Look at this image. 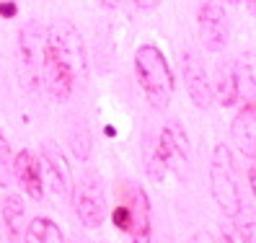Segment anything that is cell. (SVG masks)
I'll list each match as a JSON object with an SVG mask.
<instances>
[{
  "instance_id": "obj_1",
  "label": "cell",
  "mask_w": 256,
  "mask_h": 243,
  "mask_svg": "<svg viewBox=\"0 0 256 243\" xmlns=\"http://www.w3.org/2000/svg\"><path fill=\"white\" fill-rule=\"evenodd\" d=\"M134 78H138L148 104L153 109H166L174 96V72L166 54L156 44H140L134 52Z\"/></svg>"
},
{
  "instance_id": "obj_2",
  "label": "cell",
  "mask_w": 256,
  "mask_h": 243,
  "mask_svg": "<svg viewBox=\"0 0 256 243\" xmlns=\"http://www.w3.org/2000/svg\"><path fill=\"white\" fill-rule=\"evenodd\" d=\"M18 57V78L26 94L39 96L44 86V62H47V28L39 21H28L21 26L16 42Z\"/></svg>"
},
{
  "instance_id": "obj_3",
  "label": "cell",
  "mask_w": 256,
  "mask_h": 243,
  "mask_svg": "<svg viewBox=\"0 0 256 243\" xmlns=\"http://www.w3.org/2000/svg\"><path fill=\"white\" fill-rule=\"evenodd\" d=\"M210 189L220 207V212L228 220H236L244 212V200H240L238 178H236V166H233V153L228 145H218L212 150V163H210Z\"/></svg>"
},
{
  "instance_id": "obj_4",
  "label": "cell",
  "mask_w": 256,
  "mask_h": 243,
  "mask_svg": "<svg viewBox=\"0 0 256 243\" xmlns=\"http://www.w3.org/2000/svg\"><path fill=\"white\" fill-rule=\"evenodd\" d=\"M72 207L75 215L86 228H101V222L106 220V196H104L101 176L94 171H86L80 176L78 184H72Z\"/></svg>"
},
{
  "instance_id": "obj_5",
  "label": "cell",
  "mask_w": 256,
  "mask_h": 243,
  "mask_svg": "<svg viewBox=\"0 0 256 243\" xmlns=\"http://www.w3.org/2000/svg\"><path fill=\"white\" fill-rule=\"evenodd\" d=\"M158 150L166 160V168L174 171L182 181L189 178V168H192V148H189V138L186 130L178 124L176 119L166 122L163 130L156 134Z\"/></svg>"
},
{
  "instance_id": "obj_6",
  "label": "cell",
  "mask_w": 256,
  "mask_h": 243,
  "mask_svg": "<svg viewBox=\"0 0 256 243\" xmlns=\"http://www.w3.org/2000/svg\"><path fill=\"white\" fill-rule=\"evenodd\" d=\"M47 42L65 57V62L72 68L75 78L83 83L86 80V72H88V65H86L83 36H80L78 28H75L70 21H57V24H52L47 28Z\"/></svg>"
},
{
  "instance_id": "obj_7",
  "label": "cell",
  "mask_w": 256,
  "mask_h": 243,
  "mask_svg": "<svg viewBox=\"0 0 256 243\" xmlns=\"http://www.w3.org/2000/svg\"><path fill=\"white\" fill-rule=\"evenodd\" d=\"M116 196L132 212V230H130L132 243H150L153 222H150V200H148L145 189L132 184V181H122V184H116Z\"/></svg>"
},
{
  "instance_id": "obj_8",
  "label": "cell",
  "mask_w": 256,
  "mask_h": 243,
  "mask_svg": "<svg viewBox=\"0 0 256 243\" xmlns=\"http://www.w3.org/2000/svg\"><path fill=\"white\" fill-rule=\"evenodd\" d=\"M39 163H42V178L47 181V186L57 194L68 200L72 194V174H70V166H68V158L65 153L60 150V145H54L52 140L42 142L39 148Z\"/></svg>"
},
{
  "instance_id": "obj_9",
  "label": "cell",
  "mask_w": 256,
  "mask_h": 243,
  "mask_svg": "<svg viewBox=\"0 0 256 243\" xmlns=\"http://www.w3.org/2000/svg\"><path fill=\"white\" fill-rule=\"evenodd\" d=\"M44 86H47L50 96L60 104L68 101L72 96L75 86H78V78H75L72 68L65 62V57L50 42H47V62H44Z\"/></svg>"
},
{
  "instance_id": "obj_10",
  "label": "cell",
  "mask_w": 256,
  "mask_h": 243,
  "mask_svg": "<svg viewBox=\"0 0 256 243\" xmlns=\"http://www.w3.org/2000/svg\"><path fill=\"white\" fill-rule=\"evenodd\" d=\"M197 24H200V36L202 44L210 52H220L228 44V21H225L222 6L215 0H204L197 10Z\"/></svg>"
},
{
  "instance_id": "obj_11",
  "label": "cell",
  "mask_w": 256,
  "mask_h": 243,
  "mask_svg": "<svg viewBox=\"0 0 256 243\" xmlns=\"http://www.w3.org/2000/svg\"><path fill=\"white\" fill-rule=\"evenodd\" d=\"M182 75H184L192 104L200 106V109H207V106L212 104V83H210L207 70H204L200 54L194 50H186L184 57H182Z\"/></svg>"
},
{
  "instance_id": "obj_12",
  "label": "cell",
  "mask_w": 256,
  "mask_h": 243,
  "mask_svg": "<svg viewBox=\"0 0 256 243\" xmlns=\"http://www.w3.org/2000/svg\"><path fill=\"white\" fill-rule=\"evenodd\" d=\"M13 178L18 181L24 194L34 202H42L44 196V178H42V163L28 148L18 150L13 158Z\"/></svg>"
},
{
  "instance_id": "obj_13",
  "label": "cell",
  "mask_w": 256,
  "mask_h": 243,
  "mask_svg": "<svg viewBox=\"0 0 256 243\" xmlns=\"http://www.w3.org/2000/svg\"><path fill=\"white\" fill-rule=\"evenodd\" d=\"M230 138L246 158L256 160V101H244L230 124Z\"/></svg>"
},
{
  "instance_id": "obj_14",
  "label": "cell",
  "mask_w": 256,
  "mask_h": 243,
  "mask_svg": "<svg viewBox=\"0 0 256 243\" xmlns=\"http://www.w3.org/2000/svg\"><path fill=\"white\" fill-rule=\"evenodd\" d=\"M212 96L220 101V106H233L238 104V72L233 60H222L215 68V80H212Z\"/></svg>"
},
{
  "instance_id": "obj_15",
  "label": "cell",
  "mask_w": 256,
  "mask_h": 243,
  "mask_svg": "<svg viewBox=\"0 0 256 243\" xmlns=\"http://www.w3.org/2000/svg\"><path fill=\"white\" fill-rule=\"evenodd\" d=\"M0 215H3L8 238L16 243V240L24 236V230H26V207H24V196H21V194H6L3 207H0Z\"/></svg>"
},
{
  "instance_id": "obj_16",
  "label": "cell",
  "mask_w": 256,
  "mask_h": 243,
  "mask_svg": "<svg viewBox=\"0 0 256 243\" xmlns=\"http://www.w3.org/2000/svg\"><path fill=\"white\" fill-rule=\"evenodd\" d=\"M24 243H65V236L54 220L34 218L24 230Z\"/></svg>"
},
{
  "instance_id": "obj_17",
  "label": "cell",
  "mask_w": 256,
  "mask_h": 243,
  "mask_svg": "<svg viewBox=\"0 0 256 243\" xmlns=\"http://www.w3.org/2000/svg\"><path fill=\"white\" fill-rule=\"evenodd\" d=\"M238 72V90L246 101H256V52H246L236 65Z\"/></svg>"
},
{
  "instance_id": "obj_18",
  "label": "cell",
  "mask_w": 256,
  "mask_h": 243,
  "mask_svg": "<svg viewBox=\"0 0 256 243\" xmlns=\"http://www.w3.org/2000/svg\"><path fill=\"white\" fill-rule=\"evenodd\" d=\"M142 160H145V174L150 181H163L168 168H166V160L158 150V142L153 134H148L145 138V145H142Z\"/></svg>"
},
{
  "instance_id": "obj_19",
  "label": "cell",
  "mask_w": 256,
  "mask_h": 243,
  "mask_svg": "<svg viewBox=\"0 0 256 243\" xmlns=\"http://www.w3.org/2000/svg\"><path fill=\"white\" fill-rule=\"evenodd\" d=\"M68 145H70V153L80 163L88 160L94 142H91V132H88V127L83 124V122H72V127L68 130Z\"/></svg>"
},
{
  "instance_id": "obj_20",
  "label": "cell",
  "mask_w": 256,
  "mask_h": 243,
  "mask_svg": "<svg viewBox=\"0 0 256 243\" xmlns=\"http://www.w3.org/2000/svg\"><path fill=\"white\" fill-rule=\"evenodd\" d=\"M13 184V150L3 132H0V186L8 189Z\"/></svg>"
},
{
  "instance_id": "obj_21",
  "label": "cell",
  "mask_w": 256,
  "mask_h": 243,
  "mask_svg": "<svg viewBox=\"0 0 256 243\" xmlns=\"http://www.w3.org/2000/svg\"><path fill=\"white\" fill-rule=\"evenodd\" d=\"M112 222H114V228H116L119 233H127L130 236V230H132V212H130V207L124 202H119L112 210Z\"/></svg>"
},
{
  "instance_id": "obj_22",
  "label": "cell",
  "mask_w": 256,
  "mask_h": 243,
  "mask_svg": "<svg viewBox=\"0 0 256 243\" xmlns=\"http://www.w3.org/2000/svg\"><path fill=\"white\" fill-rule=\"evenodd\" d=\"M222 243H251V238L240 230L238 222H225L222 225Z\"/></svg>"
},
{
  "instance_id": "obj_23",
  "label": "cell",
  "mask_w": 256,
  "mask_h": 243,
  "mask_svg": "<svg viewBox=\"0 0 256 243\" xmlns=\"http://www.w3.org/2000/svg\"><path fill=\"white\" fill-rule=\"evenodd\" d=\"M18 13V8L13 6V3H6V0H0V16L3 18H13Z\"/></svg>"
},
{
  "instance_id": "obj_24",
  "label": "cell",
  "mask_w": 256,
  "mask_h": 243,
  "mask_svg": "<svg viewBox=\"0 0 256 243\" xmlns=\"http://www.w3.org/2000/svg\"><path fill=\"white\" fill-rule=\"evenodd\" d=\"M160 3V0H134V6H138L140 10H150V8H156Z\"/></svg>"
},
{
  "instance_id": "obj_25",
  "label": "cell",
  "mask_w": 256,
  "mask_h": 243,
  "mask_svg": "<svg viewBox=\"0 0 256 243\" xmlns=\"http://www.w3.org/2000/svg\"><path fill=\"white\" fill-rule=\"evenodd\" d=\"M248 184H251V192H254V196H256V160H254V166L248 168Z\"/></svg>"
},
{
  "instance_id": "obj_26",
  "label": "cell",
  "mask_w": 256,
  "mask_h": 243,
  "mask_svg": "<svg viewBox=\"0 0 256 243\" xmlns=\"http://www.w3.org/2000/svg\"><path fill=\"white\" fill-rule=\"evenodd\" d=\"M98 3H101L104 8H116L119 3H122V0H98Z\"/></svg>"
},
{
  "instance_id": "obj_27",
  "label": "cell",
  "mask_w": 256,
  "mask_h": 243,
  "mask_svg": "<svg viewBox=\"0 0 256 243\" xmlns=\"http://www.w3.org/2000/svg\"><path fill=\"white\" fill-rule=\"evenodd\" d=\"M246 6H248V10H251V16H256V0H246Z\"/></svg>"
},
{
  "instance_id": "obj_28",
  "label": "cell",
  "mask_w": 256,
  "mask_h": 243,
  "mask_svg": "<svg viewBox=\"0 0 256 243\" xmlns=\"http://www.w3.org/2000/svg\"><path fill=\"white\" fill-rule=\"evenodd\" d=\"M228 3H240V0H228Z\"/></svg>"
}]
</instances>
